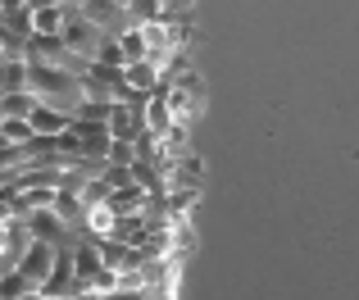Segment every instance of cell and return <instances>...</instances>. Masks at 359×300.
<instances>
[{"mask_svg":"<svg viewBox=\"0 0 359 300\" xmlns=\"http://www.w3.org/2000/svg\"><path fill=\"white\" fill-rule=\"evenodd\" d=\"M27 91H32L46 109H55V114H64V118H78L82 100H87L82 96V82L73 78V73L46 69V64H27Z\"/></svg>","mask_w":359,"mask_h":300,"instance_id":"obj_1","label":"cell"},{"mask_svg":"<svg viewBox=\"0 0 359 300\" xmlns=\"http://www.w3.org/2000/svg\"><path fill=\"white\" fill-rule=\"evenodd\" d=\"M60 41H64V50H69V55L96 64L100 46H105V32L87 18V9H82V5H64V32H60Z\"/></svg>","mask_w":359,"mask_h":300,"instance_id":"obj_2","label":"cell"},{"mask_svg":"<svg viewBox=\"0 0 359 300\" xmlns=\"http://www.w3.org/2000/svg\"><path fill=\"white\" fill-rule=\"evenodd\" d=\"M141 109L146 105H123V100H114V105H109V137H114V142H137L141 132H146V118H141Z\"/></svg>","mask_w":359,"mask_h":300,"instance_id":"obj_3","label":"cell"},{"mask_svg":"<svg viewBox=\"0 0 359 300\" xmlns=\"http://www.w3.org/2000/svg\"><path fill=\"white\" fill-rule=\"evenodd\" d=\"M50 268H55V246H46V241H32V246H27V255L18 259V273L32 278L36 292L50 282Z\"/></svg>","mask_w":359,"mask_h":300,"instance_id":"obj_4","label":"cell"},{"mask_svg":"<svg viewBox=\"0 0 359 300\" xmlns=\"http://www.w3.org/2000/svg\"><path fill=\"white\" fill-rule=\"evenodd\" d=\"M141 118H146V132L155 137V142H164L168 132L177 128V118H173V109H168V96H164V87L155 91V96L146 100V109H141Z\"/></svg>","mask_w":359,"mask_h":300,"instance_id":"obj_5","label":"cell"},{"mask_svg":"<svg viewBox=\"0 0 359 300\" xmlns=\"http://www.w3.org/2000/svg\"><path fill=\"white\" fill-rule=\"evenodd\" d=\"M73 137H78V146H82V159H109L114 137H109L105 123H73Z\"/></svg>","mask_w":359,"mask_h":300,"instance_id":"obj_6","label":"cell"},{"mask_svg":"<svg viewBox=\"0 0 359 300\" xmlns=\"http://www.w3.org/2000/svg\"><path fill=\"white\" fill-rule=\"evenodd\" d=\"M73 264H78V282L87 287H96V278L105 273V264H100V250H96V241H78L73 246Z\"/></svg>","mask_w":359,"mask_h":300,"instance_id":"obj_7","label":"cell"},{"mask_svg":"<svg viewBox=\"0 0 359 300\" xmlns=\"http://www.w3.org/2000/svg\"><path fill=\"white\" fill-rule=\"evenodd\" d=\"M64 32V5H32V36H60Z\"/></svg>","mask_w":359,"mask_h":300,"instance_id":"obj_8","label":"cell"},{"mask_svg":"<svg viewBox=\"0 0 359 300\" xmlns=\"http://www.w3.org/2000/svg\"><path fill=\"white\" fill-rule=\"evenodd\" d=\"M36 105H41V100H36L32 91H18V96H5V100H0V123H9V118H23V123H32Z\"/></svg>","mask_w":359,"mask_h":300,"instance_id":"obj_9","label":"cell"},{"mask_svg":"<svg viewBox=\"0 0 359 300\" xmlns=\"http://www.w3.org/2000/svg\"><path fill=\"white\" fill-rule=\"evenodd\" d=\"M69 128H73V118H64V114H55V109L36 105V114H32V132L36 137H64Z\"/></svg>","mask_w":359,"mask_h":300,"instance_id":"obj_10","label":"cell"},{"mask_svg":"<svg viewBox=\"0 0 359 300\" xmlns=\"http://www.w3.org/2000/svg\"><path fill=\"white\" fill-rule=\"evenodd\" d=\"M109 196H114V191H109V182H105V177H91V182L78 191V200H82V210L91 214V210H105V205H109Z\"/></svg>","mask_w":359,"mask_h":300,"instance_id":"obj_11","label":"cell"},{"mask_svg":"<svg viewBox=\"0 0 359 300\" xmlns=\"http://www.w3.org/2000/svg\"><path fill=\"white\" fill-rule=\"evenodd\" d=\"M18 296H36V287H32V278H27V273L9 268V273L0 278V300H18Z\"/></svg>","mask_w":359,"mask_h":300,"instance_id":"obj_12","label":"cell"},{"mask_svg":"<svg viewBox=\"0 0 359 300\" xmlns=\"http://www.w3.org/2000/svg\"><path fill=\"white\" fill-rule=\"evenodd\" d=\"M109 105H114V100H82L73 123H109Z\"/></svg>","mask_w":359,"mask_h":300,"instance_id":"obj_13","label":"cell"},{"mask_svg":"<svg viewBox=\"0 0 359 300\" xmlns=\"http://www.w3.org/2000/svg\"><path fill=\"white\" fill-rule=\"evenodd\" d=\"M96 300H150L146 292H109V296H96Z\"/></svg>","mask_w":359,"mask_h":300,"instance_id":"obj_14","label":"cell"},{"mask_svg":"<svg viewBox=\"0 0 359 300\" xmlns=\"http://www.w3.org/2000/svg\"><path fill=\"white\" fill-rule=\"evenodd\" d=\"M0 150H9V137H5V128H0Z\"/></svg>","mask_w":359,"mask_h":300,"instance_id":"obj_15","label":"cell"}]
</instances>
